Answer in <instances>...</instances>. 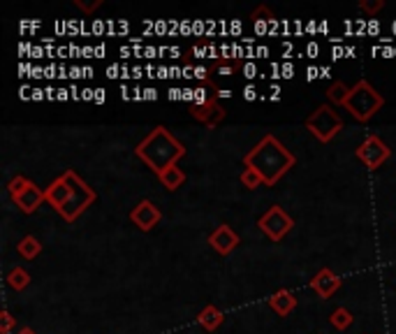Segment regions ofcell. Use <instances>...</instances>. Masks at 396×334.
Instances as JSON below:
<instances>
[{"label":"cell","mask_w":396,"mask_h":334,"mask_svg":"<svg viewBox=\"0 0 396 334\" xmlns=\"http://www.w3.org/2000/svg\"><path fill=\"white\" fill-rule=\"evenodd\" d=\"M297 158L285 149V144L273 135H264L253 149L243 156V165L253 170L264 179V186H276L287 172L292 170Z\"/></svg>","instance_id":"obj_1"},{"label":"cell","mask_w":396,"mask_h":334,"mask_svg":"<svg viewBox=\"0 0 396 334\" xmlns=\"http://www.w3.org/2000/svg\"><path fill=\"white\" fill-rule=\"evenodd\" d=\"M135 154L144 165H148L155 174H160L167 170V167L176 165V161H181L185 156V147L167 128L158 126L137 144Z\"/></svg>","instance_id":"obj_2"},{"label":"cell","mask_w":396,"mask_h":334,"mask_svg":"<svg viewBox=\"0 0 396 334\" xmlns=\"http://www.w3.org/2000/svg\"><path fill=\"white\" fill-rule=\"evenodd\" d=\"M383 105H385L383 96H380V93L373 89L366 79H359V82L350 89V96H348V100H345L343 107L352 114V119L366 123L380 112V107Z\"/></svg>","instance_id":"obj_3"},{"label":"cell","mask_w":396,"mask_h":334,"mask_svg":"<svg viewBox=\"0 0 396 334\" xmlns=\"http://www.w3.org/2000/svg\"><path fill=\"white\" fill-rule=\"evenodd\" d=\"M63 177L68 179L70 191H72V198L59 209V214L63 216V221L75 223L79 216H82L86 209H89L93 202L98 200V193L93 191V188L86 184V181L79 177L75 170H66V172H63Z\"/></svg>","instance_id":"obj_4"},{"label":"cell","mask_w":396,"mask_h":334,"mask_svg":"<svg viewBox=\"0 0 396 334\" xmlns=\"http://www.w3.org/2000/svg\"><path fill=\"white\" fill-rule=\"evenodd\" d=\"M306 128L315 140L327 144L343 130V119L334 112L331 105H320L318 110L306 119Z\"/></svg>","instance_id":"obj_5"},{"label":"cell","mask_w":396,"mask_h":334,"mask_svg":"<svg viewBox=\"0 0 396 334\" xmlns=\"http://www.w3.org/2000/svg\"><path fill=\"white\" fill-rule=\"evenodd\" d=\"M7 193H10L12 202L24 214H35L42 207V202H47L45 191H40V188L26 177H14L10 181V186H7Z\"/></svg>","instance_id":"obj_6"},{"label":"cell","mask_w":396,"mask_h":334,"mask_svg":"<svg viewBox=\"0 0 396 334\" xmlns=\"http://www.w3.org/2000/svg\"><path fill=\"white\" fill-rule=\"evenodd\" d=\"M292 225L294 221L290 219V214L278 205H271L266 209V214L260 216V221H257V228H260L271 242H280V239L292 230Z\"/></svg>","instance_id":"obj_7"},{"label":"cell","mask_w":396,"mask_h":334,"mask_svg":"<svg viewBox=\"0 0 396 334\" xmlns=\"http://www.w3.org/2000/svg\"><path fill=\"white\" fill-rule=\"evenodd\" d=\"M355 156H357L359 161H362L366 167H369V170H378V167L392 156V149L387 147V144L380 140L378 135H369V137H366V140L355 149Z\"/></svg>","instance_id":"obj_8"},{"label":"cell","mask_w":396,"mask_h":334,"mask_svg":"<svg viewBox=\"0 0 396 334\" xmlns=\"http://www.w3.org/2000/svg\"><path fill=\"white\" fill-rule=\"evenodd\" d=\"M160 219H162L160 209H158L151 200H142L139 205H137L132 212H130V221L142 232H151L158 223H160Z\"/></svg>","instance_id":"obj_9"},{"label":"cell","mask_w":396,"mask_h":334,"mask_svg":"<svg viewBox=\"0 0 396 334\" xmlns=\"http://www.w3.org/2000/svg\"><path fill=\"white\" fill-rule=\"evenodd\" d=\"M208 244H211V249L215 253H220V256H229V253L236 249V244H239V235H236L227 223H222L208 235Z\"/></svg>","instance_id":"obj_10"},{"label":"cell","mask_w":396,"mask_h":334,"mask_svg":"<svg viewBox=\"0 0 396 334\" xmlns=\"http://www.w3.org/2000/svg\"><path fill=\"white\" fill-rule=\"evenodd\" d=\"M341 283H343L341 277L325 267V270H320V272L311 279V288L315 290V295H318L320 300H329V297L334 295L338 288H341Z\"/></svg>","instance_id":"obj_11"},{"label":"cell","mask_w":396,"mask_h":334,"mask_svg":"<svg viewBox=\"0 0 396 334\" xmlns=\"http://www.w3.org/2000/svg\"><path fill=\"white\" fill-rule=\"evenodd\" d=\"M192 116L204 123L206 128H215L222 119H225V110L218 105V100H204L201 105L192 107Z\"/></svg>","instance_id":"obj_12"},{"label":"cell","mask_w":396,"mask_h":334,"mask_svg":"<svg viewBox=\"0 0 396 334\" xmlns=\"http://www.w3.org/2000/svg\"><path fill=\"white\" fill-rule=\"evenodd\" d=\"M70 198H72V191H70V184H68L66 177H59L45 188V200L56 209V212H59V209L66 205Z\"/></svg>","instance_id":"obj_13"},{"label":"cell","mask_w":396,"mask_h":334,"mask_svg":"<svg viewBox=\"0 0 396 334\" xmlns=\"http://www.w3.org/2000/svg\"><path fill=\"white\" fill-rule=\"evenodd\" d=\"M269 307L271 311H276L278 316H290L294 307H297V295L292 290H278L269 297Z\"/></svg>","instance_id":"obj_14"},{"label":"cell","mask_w":396,"mask_h":334,"mask_svg":"<svg viewBox=\"0 0 396 334\" xmlns=\"http://www.w3.org/2000/svg\"><path fill=\"white\" fill-rule=\"evenodd\" d=\"M222 321H225V316H222V311L218 307H213V304L204 307V309L199 311V316H197V323L206 332H215L222 325Z\"/></svg>","instance_id":"obj_15"},{"label":"cell","mask_w":396,"mask_h":334,"mask_svg":"<svg viewBox=\"0 0 396 334\" xmlns=\"http://www.w3.org/2000/svg\"><path fill=\"white\" fill-rule=\"evenodd\" d=\"M158 179H160V184L167 188V191H176V188H181L185 184V172L181 170V167L172 165L165 172L158 174Z\"/></svg>","instance_id":"obj_16"},{"label":"cell","mask_w":396,"mask_h":334,"mask_svg":"<svg viewBox=\"0 0 396 334\" xmlns=\"http://www.w3.org/2000/svg\"><path fill=\"white\" fill-rule=\"evenodd\" d=\"M17 251H19V256L21 258H26V260H35L42 253V242L38 237H33V235H26L21 242L17 244Z\"/></svg>","instance_id":"obj_17"},{"label":"cell","mask_w":396,"mask_h":334,"mask_svg":"<svg viewBox=\"0 0 396 334\" xmlns=\"http://www.w3.org/2000/svg\"><path fill=\"white\" fill-rule=\"evenodd\" d=\"M31 283V274H28L24 267H14V270L7 274V286L12 290H24Z\"/></svg>","instance_id":"obj_18"},{"label":"cell","mask_w":396,"mask_h":334,"mask_svg":"<svg viewBox=\"0 0 396 334\" xmlns=\"http://www.w3.org/2000/svg\"><path fill=\"white\" fill-rule=\"evenodd\" d=\"M352 321H355V318H352V314L345 307H338V309H334L331 311V316H329V323L334 325L336 330H348L350 325H352Z\"/></svg>","instance_id":"obj_19"},{"label":"cell","mask_w":396,"mask_h":334,"mask_svg":"<svg viewBox=\"0 0 396 334\" xmlns=\"http://www.w3.org/2000/svg\"><path fill=\"white\" fill-rule=\"evenodd\" d=\"M348 96H350V89H348V86H345L343 82H334V84H331L329 89H327V98H329L334 105H341V107H343L345 100H348Z\"/></svg>","instance_id":"obj_20"},{"label":"cell","mask_w":396,"mask_h":334,"mask_svg":"<svg viewBox=\"0 0 396 334\" xmlns=\"http://www.w3.org/2000/svg\"><path fill=\"white\" fill-rule=\"evenodd\" d=\"M241 184L246 186L248 191H255L257 186H264V179L253 170V167H246V170L241 172Z\"/></svg>","instance_id":"obj_21"},{"label":"cell","mask_w":396,"mask_h":334,"mask_svg":"<svg viewBox=\"0 0 396 334\" xmlns=\"http://www.w3.org/2000/svg\"><path fill=\"white\" fill-rule=\"evenodd\" d=\"M359 7H362L364 12H369V14H376V12L383 10L385 3H383V0H373V3H369V0H362V3H359Z\"/></svg>","instance_id":"obj_22"},{"label":"cell","mask_w":396,"mask_h":334,"mask_svg":"<svg viewBox=\"0 0 396 334\" xmlns=\"http://www.w3.org/2000/svg\"><path fill=\"white\" fill-rule=\"evenodd\" d=\"M0 318H3V334H12V328H14V316L10 314V311H3V314H0Z\"/></svg>","instance_id":"obj_23"},{"label":"cell","mask_w":396,"mask_h":334,"mask_svg":"<svg viewBox=\"0 0 396 334\" xmlns=\"http://www.w3.org/2000/svg\"><path fill=\"white\" fill-rule=\"evenodd\" d=\"M75 5L79 7V10L82 12H96V10H100V7H102V0H96V3H82V0H75Z\"/></svg>","instance_id":"obj_24"},{"label":"cell","mask_w":396,"mask_h":334,"mask_svg":"<svg viewBox=\"0 0 396 334\" xmlns=\"http://www.w3.org/2000/svg\"><path fill=\"white\" fill-rule=\"evenodd\" d=\"M253 19H255V21H260V19H262V21H271V19H273V14L262 5V7H257V10L253 12Z\"/></svg>","instance_id":"obj_25"},{"label":"cell","mask_w":396,"mask_h":334,"mask_svg":"<svg viewBox=\"0 0 396 334\" xmlns=\"http://www.w3.org/2000/svg\"><path fill=\"white\" fill-rule=\"evenodd\" d=\"M17 334H38V332H35L33 328H21V330H19Z\"/></svg>","instance_id":"obj_26"}]
</instances>
